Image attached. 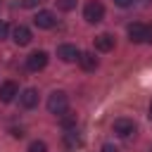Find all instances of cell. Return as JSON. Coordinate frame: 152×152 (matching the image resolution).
I'll use <instances>...</instances> for the list:
<instances>
[{"label":"cell","mask_w":152,"mask_h":152,"mask_svg":"<svg viewBox=\"0 0 152 152\" xmlns=\"http://www.w3.org/2000/svg\"><path fill=\"white\" fill-rule=\"evenodd\" d=\"M66 107H69V100H66V95H64L62 90L50 93V97H48V109H50V114L62 116V114H66Z\"/></svg>","instance_id":"obj_1"},{"label":"cell","mask_w":152,"mask_h":152,"mask_svg":"<svg viewBox=\"0 0 152 152\" xmlns=\"http://www.w3.org/2000/svg\"><path fill=\"white\" fill-rule=\"evenodd\" d=\"M83 17H86L88 24H97V21H102V17H104V5H102L100 0H90V2L83 7Z\"/></svg>","instance_id":"obj_2"},{"label":"cell","mask_w":152,"mask_h":152,"mask_svg":"<svg viewBox=\"0 0 152 152\" xmlns=\"http://www.w3.org/2000/svg\"><path fill=\"white\" fill-rule=\"evenodd\" d=\"M26 66H28L31 71H40V69H45V66H48V52H43V50L31 52V55L26 57Z\"/></svg>","instance_id":"obj_3"},{"label":"cell","mask_w":152,"mask_h":152,"mask_svg":"<svg viewBox=\"0 0 152 152\" xmlns=\"http://www.w3.org/2000/svg\"><path fill=\"white\" fill-rule=\"evenodd\" d=\"M57 57H59L62 62H76V59L81 57V50H78L76 45L64 43V45H59V48H57Z\"/></svg>","instance_id":"obj_4"},{"label":"cell","mask_w":152,"mask_h":152,"mask_svg":"<svg viewBox=\"0 0 152 152\" xmlns=\"http://www.w3.org/2000/svg\"><path fill=\"white\" fill-rule=\"evenodd\" d=\"M114 133H116L119 138H128V135H133V133H135V124H133V119H116V121H114Z\"/></svg>","instance_id":"obj_5"},{"label":"cell","mask_w":152,"mask_h":152,"mask_svg":"<svg viewBox=\"0 0 152 152\" xmlns=\"http://www.w3.org/2000/svg\"><path fill=\"white\" fill-rule=\"evenodd\" d=\"M17 95H19V88H17L14 81H5L0 86V102H12Z\"/></svg>","instance_id":"obj_6"},{"label":"cell","mask_w":152,"mask_h":152,"mask_svg":"<svg viewBox=\"0 0 152 152\" xmlns=\"http://www.w3.org/2000/svg\"><path fill=\"white\" fill-rule=\"evenodd\" d=\"M33 24H36L38 28H52V26H55V14L48 12V10H40V12L33 17Z\"/></svg>","instance_id":"obj_7"},{"label":"cell","mask_w":152,"mask_h":152,"mask_svg":"<svg viewBox=\"0 0 152 152\" xmlns=\"http://www.w3.org/2000/svg\"><path fill=\"white\" fill-rule=\"evenodd\" d=\"M19 102H21V107H26V109H33V107L38 104V90H36V88H26V90H21V95H19Z\"/></svg>","instance_id":"obj_8"},{"label":"cell","mask_w":152,"mask_h":152,"mask_svg":"<svg viewBox=\"0 0 152 152\" xmlns=\"http://www.w3.org/2000/svg\"><path fill=\"white\" fill-rule=\"evenodd\" d=\"M145 33H147V26L140 24V21H135V24L128 26V38L133 43H145Z\"/></svg>","instance_id":"obj_9"},{"label":"cell","mask_w":152,"mask_h":152,"mask_svg":"<svg viewBox=\"0 0 152 152\" xmlns=\"http://www.w3.org/2000/svg\"><path fill=\"white\" fill-rule=\"evenodd\" d=\"M95 48H97L100 52H109V50L114 48V36H112V33H100V36H95Z\"/></svg>","instance_id":"obj_10"},{"label":"cell","mask_w":152,"mask_h":152,"mask_svg":"<svg viewBox=\"0 0 152 152\" xmlns=\"http://www.w3.org/2000/svg\"><path fill=\"white\" fill-rule=\"evenodd\" d=\"M12 38H14L17 45H28V43H31V31H28L26 26H14Z\"/></svg>","instance_id":"obj_11"},{"label":"cell","mask_w":152,"mask_h":152,"mask_svg":"<svg viewBox=\"0 0 152 152\" xmlns=\"http://www.w3.org/2000/svg\"><path fill=\"white\" fill-rule=\"evenodd\" d=\"M78 62H81V69H86V71H93V69L97 66V57H95L93 52H81Z\"/></svg>","instance_id":"obj_12"},{"label":"cell","mask_w":152,"mask_h":152,"mask_svg":"<svg viewBox=\"0 0 152 152\" xmlns=\"http://www.w3.org/2000/svg\"><path fill=\"white\" fill-rule=\"evenodd\" d=\"M64 140H66V145H69V147H76V145L81 142V138L76 135V128H69V131H66V135H64Z\"/></svg>","instance_id":"obj_13"},{"label":"cell","mask_w":152,"mask_h":152,"mask_svg":"<svg viewBox=\"0 0 152 152\" xmlns=\"http://www.w3.org/2000/svg\"><path fill=\"white\" fill-rule=\"evenodd\" d=\"M26 152H48V145L43 142V140H33L31 145H28V150Z\"/></svg>","instance_id":"obj_14"},{"label":"cell","mask_w":152,"mask_h":152,"mask_svg":"<svg viewBox=\"0 0 152 152\" xmlns=\"http://www.w3.org/2000/svg\"><path fill=\"white\" fill-rule=\"evenodd\" d=\"M57 7H59V10H64V12H69V10H74V7H76V0H57Z\"/></svg>","instance_id":"obj_15"},{"label":"cell","mask_w":152,"mask_h":152,"mask_svg":"<svg viewBox=\"0 0 152 152\" xmlns=\"http://www.w3.org/2000/svg\"><path fill=\"white\" fill-rule=\"evenodd\" d=\"M62 126H64V128L69 131V128H74V126H76V119H74V116L69 114V116H64V119H62Z\"/></svg>","instance_id":"obj_16"},{"label":"cell","mask_w":152,"mask_h":152,"mask_svg":"<svg viewBox=\"0 0 152 152\" xmlns=\"http://www.w3.org/2000/svg\"><path fill=\"white\" fill-rule=\"evenodd\" d=\"M7 33H10V26H7V21H2V19H0V40H5V38H7Z\"/></svg>","instance_id":"obj_17"},{"label":"cell","mask_w":152,"mask_h":152,"mask_svg":"<svg viewBox=\"0 0 152 152\" xmlns=\"http://www.w3.org/2000/svg\"><path fill=\"white\" fill-rule=\"evenodd\" d=\"M102 152H119V147L112 145V142H104V145H102Z\"/></svg>","instance_id":"obj_18"},{"label":"cell","mask_w":152,"mask_h":152,"mask_svg":"<svg viewBox=\"0 0 152 152\" xmlns=\"http://www.w3.org/2000/svg\"><path fill=\"white\" fill-rule=\"evenodd\" d=\"M43 0H21V5L24 7H36V5H40Z\"/></svg>","instance_id":"obj_19"},{"label":"cell","mask_w":152,"mask_h":152,"mask_svg":"<svg viewBox=\"0 0 152 152\" xmlns=\"http://www.w3.org/2000/svg\"><path fill=\"white\" fill-rule=\"evenodd\" d=\"M114 5H119V7H131L133 0H114Z\"/></svg>","instance_id":"obj_20"},{"label":"cell","mask_w":152,"mask_h":152,"mask_svg":"<svg viewBox=\"0 0 152 152\" xmlns=\"http://www.w3.org/2000/svg\"><path fill=\"white\" fill-rule=\"evenodd\" d=\"M145 43H152V26H147V33H145Z\"/></svg>","instance_id":"obj_21"},{"label":"cell","mask_w":152,"mask_h":152,"mask_svg":"<svg viewBox=\"0 0 152 152\" xmlns=\"http://www.w3.org/2000/svg\"><path fill=\"white\" fill-rule=\"evenodd\" d=\"M12 135H14V138H21V135H24V131H21V128H14V131H12Z\"/></svg>","instance_id":"obj_22"},{"label":"cell","mask_w":152,"mask_h":152,"mask_svg":"<svg viewBox=\"0 0 152 152\" xmlns=\"http://www.w3.org/2000/svg\"><path fill=\"white\" fill-rule=\"evenodd\" d=\"M147 116L152 119V102H150V109H147Z\"/></svg>","instance_id":"obj_23"}]
</instances>
